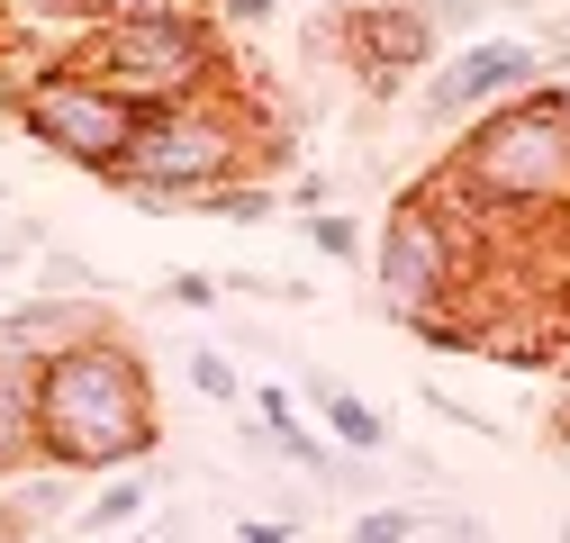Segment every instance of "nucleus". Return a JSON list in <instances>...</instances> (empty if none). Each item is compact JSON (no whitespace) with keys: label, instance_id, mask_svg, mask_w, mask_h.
Wrapping results in <instances>:
<instances>
[{"label":"nucleus","instance_id":"nucleus-5","mask_svg":"<svg viewBox=\"0 0 570 543\" xmlns=\"http://www.w3.org/2000/svg\"><path fill=\"white\" fill-rule=\"evenodd\" d=\"M10 109H19V136H28V146H46L55 164H73V172H100V181L118 172L136 118H146V109H127L100 73H82L73 55L28 63V73L10 82Z\"/></svg>","mask_w":570,"mask_h":543},{"label":"nucleus","instance_id":"nucleus-26","mask_svg":"<svg viewBox=\"0 0 570 543\" xmlns=\"http://www.w3.org/2000/svg\"><path fill=\"white\" fill-rule=\"evenodd\" d=\"M561 109H570V73H561Z\"/></svg>","mask_w":570,"mask_h":543},{"label":"nucleus","instance_id":"nucleus-4","mask_svg":"<svg viewBox=\"0 0 570 543\" xmlns=\"http://www.w3.org/2000/svg\"><path fill=\"white\" fill-rule=\"evenodd\" d=\"M82 73H100L127 109H173V100H199L236 82V55L218 37L208 10H155V19H100L82 46H73Z\"/></svg>","mask_w":570,"mask_h":543},{"label":"nucleus","instance_id":"nucleus-11","mask_svg":"<svg viewBox=\"0 0 570 543\" xmlns=\"http://www.w3.org/2000/svg\"><path fill=\"white\" fill-rule=\"evenodd\" d=\"M190 218H218V227H272V218H281V190L254 172V181H227V190H208Z\"/></svg>","mask_w":570,"mask_h":543},{"label":"nucleus","instance_id":"nucleus-27","mask_svg":"<svg viewBox=\"0 0 570 543\" xmlns=\"http://www.w3.org/2000/svg\"><path fill=\"white\" fill-rule=\"evenodd\" d=\"M28 543H55V534H28Z\"/></svg>","mask_w":570,"mask_h":543},{"label":"nucleus","instance_id":"nucleus-6","mask_svg":"<svg viewBox=\"0 0 570 543\" xmlns=\"http://www.w3.org/2000/svg\"><path fill=\"white\" fill-rule=\"evenodd\" d=\"M543 82H552V63H543L534 37H471V46H453L435 73L416 82V118L425 127H471V118L508 109V100H525Z\"/></svg>","mask_w":570,"mask_h":543},{"label":"nucleus","instance_id":"nucleus-17","mask_svg":"<svg viewBox=\"0 0 570 543\" xmlns=\"http://www.w3.org/2000/svg\"><path fill=\"white\" fill-rule=\"evenodd\" d=\"M155 299H164V308H218V299H227V282H218V272H173Z\"/></svg>","mask_w":570,"mask_h":543},{"label":"nucleus","instance_id":"nucleus-14","mask_svg":"<svg viewBox=\"0 0 570 543\" xmlns=\"http://www.w3.org/2000/svg\"><path fill=\"white\" fill-rule=\"evenodd\" d=\"M416 534H425V516H416V507H399V498H381V507L353 516V534H344V543H416Z\"/></svg>","mask_w":570,"mask_h":543},{"label":"nucleus","instance_id":"nucleus-19","mask_svg":"<svg viewBox=\"0 0 570 543\" xmlns=\"http://www.w3.org/2000/svg\"><path fill=\"white\" fill-rule=\"evenodd\" d=\"M245 407H254L263 426H299V407H291V389H281V381H254V398H245Z\"/></svg>","mask_w":570,"mask_h":543},{"label":"nucleus","instance_id":"nucleus-21","mask_svg":"<svg viewBox=\"0 0 570 543\" xmlns=\"http://www.w3.org/2000/svg\"><path fill=\"white\" fill-rule=\"evenodd\" d=\"M236 543H299V516H236Z\"/></svg>","mask_w":570,"mask_h":543},{"label":"nucleus","instance_id":"nucleus-2","mask_svg":"<svg viewBox=\"0 0 570 543\" xmlns=\"http://www.w3.org/2000/svg\"><path fill=\"white\" fill-rule=\"evenodd\" d=\"M272 118L254 109L245 82H218V91H199V100H173V109H146L127 136V155H118V190L136 199V209H199L208 190H227V181H272V164L291 155V136H263Z\"/></svg>","mask_w":570,"mask_h":543},{"label":"nucleus","instance_id":"nucleus-22","mask_svg":"<svg viewBox=\"0 0 570 543\" xmlns=\"http://www.w3.org/2000/svg\"><path fill=\"white\" fill-rule=\"evenodd\" d=\"M100 19H155V10H199V0H91Z\"/></svg>","mask_w":570,"mask_h":543},{"label":"nucleus","instance_id":"nucleus-12","mask_svg":"<svg viewBox=\"0 0 570 543\" xmlns=\"http://www.w3.org/2000/svg\"><path fill=\"white\" fill-rule=\"evenodd\" d=\"M146 507H155V481H146V471H118L100 498H82V525H91V534H127Z\"/></svg>","mask_w":570,"mask_h":543},{"label":"nucleus","instance_id":"nucleus-18","mask_svg":"<svg viewBox=\"0 0 570 543\" xmlns=\"http://www.w3.org/2000/svg\"><path fill=\"white\" fill-rule=\"evenodd\" d=\"M416 543H489V525L480 516H462V507H444V516H425V534Z\"/></svg>","mask_w":570,"mask_h":543},{"label":"nucleus","instance_id":"nucleus-9","mask_svg":"<svg viewBox=\"0 0 570 543\" xmlns=\"http://www.w3.org/2000/svg\"><path fill=\"white\" fill-rule=\"evenodd\" d=\"M299 398H308V417L326 426V444H335V453H372V462L390 453V417H381V407L353 389V381H335V372H317V363H308V372H299Z\"/></svg>","mask_w":570,"mask_h":543},{"label":"nucleus","instance_id":"nucleus-25","mask_svg":"<svg viewBox=\"0 0 570 543\" xmlns=\"http://www.w3.org/2000/svg\"><path fill=\"white\" fill-rule=\"evenodd\" d=\"M552 543H570V516H561V534H552Z\"/></svg>","mask_w":570,"mask_h":543},{"label":"nucleus","instance_id":"nucleus-7","mask_svg":"<svg viewBox=\"0 0 570 543\" xmlns=\"http://www.w3.org/2000/svg\"><path fill=\"white\" fill-rule=\"evenodd\" d=\"M335 46H344V73L363 82L372 100L425 82V73L453 55L444 28H435V0H363L353 19H335Z\"/></svg>","mask_w":570,"mask_h":543},{"label":"nucleus","instance_id":"nucleus-1","mask_svg":"<svg viewBox=\"0 0 570 543\" xmlns=\"http://www.w3.org/2000/svg\"><path fill=\"white\" fill-rule=\"evenodd\" d=\"M155 444H164L155 372L118 317L37 363V453L55 471H136Z\"/></svg>","mask_w":570,"mask_h":543},{"label":"nucleus","instance_id":"nucleus-16","mask_svg":"<svg viewBox=\"0 0 570 543\" xmlns=\"http://www.w3.org/2000/svg\"><path fill=\"white\" fill-rule=\"evenodd\" d=\"M218 282L236 299H281V308H308L317 299V282H281V272H218Z\"/></svg>","mask_w":570,"mask_h":543},{"label":"nucleus","instance_id":"nucleus-20","mask_svg":"<svg viewBox=\"0 0 570 543\" xmlns=\"http://www.w3.org/2000/svg\"><path fill=\"white\" fill-rule=\"evenodd\" d=\"M199 10H208V19H227V28H263L281 0H199Z\"/></svg>","mask_w":570,"mask_h":543},{"label":"nucleus","instance_id":"nucleus-3","mask_svg":"<svg viewBox=\"0 0 570 543\" xmlns=\"http://www.w3.org/2000/svg\"><path fill=\"white\" fill-rule=\"evenodd\" d=\"M444 181L471 190V209L498 236H534V245L570 236V109H561V82L471 118Z\"/></svg>","mask_w":570,"mask_h":543},{"label":"nucleus","instance_id":"nucleus-23","mask_svg":"<svg viewBox=\"0 0 570 543\" xmlns=\"http://www.w3.org/2000/svg\"><path fill=\"white\" fill-rule=\"evenodd\" d=\"M534 46H543V63H552V82H561V63H570V19H552V28L534 37Z\"/></svg>","mask_w":570,"mask_h":543},{"label":"nucleus","instance_id":"nucleus-13","mask_svg":"<svg viewBox=\"0 0 570 543\" xmlns=\"http://www.w3.org/2000/svg\"><path fill=\"white\" fill-rule=\"evenodd\" d=\"M190 389H199L208 407H245V398H254V389H245V372H236L218 345H190Z\"/></svg>","mask_w":570,"mask_h":543},{"label":"nucleus","instance_id":"nucleus-15","mask_svg":"<svg viewBox=\"0 0 570 543\" xmlns=\"http://www.w3.org/2000/svg\"><path fill=\"white\" fill-rule=\"evenodd\" d=\"M299 227H308V245H317L326 263H353V254H363V227H353L344 209H308Z\"/></svg>","mask_w":570,"mask_h":543},{"label":"nucleus","instance_id":"nucleus-24","mask_svg":"<svg viewBox=\"0 0 570 543\" xmlns=\"http://www.w3.org/2000/svg\"><path fill=\"white\" fill-rule=\"evenodd\" d=\"M118 543H164V534H146V525H127V534H118Z\"/></svg>","mask_w":570,"mask_h":543},{"label":"nucleus","instance_id":"nucleus-10","mask_svg":"<svg viewBox=\"0 0 570 543\" xmlns=\"http://www.w3.org/2000/svg\"><path fill=\"white\" fill-rule=\"evenodd\" d=\"M37 372L0 363V481H19V471H37Z\"/></svg>","mask_w":570,"mask_h":543},{"label":"nucleus","instance_id":"nucleus-8","mask_svg":"<svg viewBox=\"0 0 570 543\" xmlns=\"http://www.w3.org/2000/svg\"><path fill=\"white\" fill-rule=\"evenodd\" d=\"M109 317H118L109 299H63V290H37V299H19V308H0V363L37 372L46 354H63L73 335H91V326H109Z\"/></svg>","mask_w":570,"mask_h":543}]
</instances>
